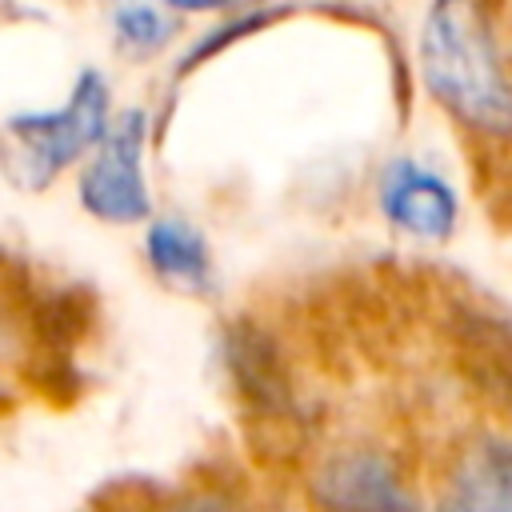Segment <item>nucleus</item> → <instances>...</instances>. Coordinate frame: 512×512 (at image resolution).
<instances>
[{
  "mask_svg": "<svg viewBox=\"0 0 512 512\" xmlns=\"http://www.w3.org/2000/svg\"><path fill=\"white\" fill-rule=\"evenodd\" d=\"M144 144H148V112L124 108L112 116L100 144L88 152L76 196L92 220L104 224H148L152 192L144 176Z\"/></svg>",
  "mask_w": 512,
  "mask_h": 512,
  "instance_id": "obj_3",
  "label": "nucleus"
},
{
  "mask_svg": "<svg viewBox=\"0 0 512 512\" xmlns=\"http://www.w3.org/2000/svg\"><path fill=\"white\" fill-rule=\"evenodd\" d=\"M172 12H224V8H236V4H248V0H164Z\"/></svg>",
  "mask_w": 512,
  "mask_h": 512,
  "instance_id": "obj_12",
  "label": "nucleus"
},
{
  "mask_svg": "<svg viewBox=\"0 0 512 512\" xmlns=\"http://www.w3.org/2000/svg\"><path fill=\"white\" fill-rule=\"evenodd\" d=\"M316 512H424L400 460L372 444L332 448L308 476Z\"/></svg>",
  "mask_w": 512,
  "mask_h": 512,
  "instance_id": "obj_4",
  "label": "nucleus"
},
{
  "mask_svg": "<svg viewBox=\"0 0 512 512\" xmlns=\"http://www.w3.org/2000/svg\"><path fill=\"white\" fill-rule=\"evenodd\" d=\"M144 260L156 280L180 292H208L212 284V248L208 236L188 216H148Z\"/></svg>",
  "mask_w": 512,
  "mask_h": 512,
  "instance_id": "obj_9",
  "label": "nucleus"
},
{
  "mask_svg": "<svg viewBox=\"0 0 512 512\" xmlns=\"http://www.w3.org/2000/svg\"><path fill=\"white\" fill-rule=\"evenodd\" d=\"M160 512H248L232 492H220V488H192V492H180L176 500H168Z\"/></svg>",
  "mask_w": 512,
  "mask_h": 512,
  "instance_id": "obj_11",
  "label": "nucleus"
},
{
  "mask_svg": "<svg viewBox=\"0 0 512 512\" xmlns=\"http://www.w3.org/2000/svg\"><path fill=\"white\" fill-rule=\"evenodd\" d=\"M432 512H512V436L480 432L456 448Z\"/></svg>",
  "mask_w": 512,
  "mask_h": 512,
  "instance_id": "obj_7",
  "label": "nucleus"
},
{
  "mask_svg": "<svg viewBox=\"0 0 512 512\" xmlns=\"http://www.w3.org/2000/svg\"><path fill=\"white\" fill-rule=\"evenodd\" d=\"M108 20H112V36H116V44H120L124 56H152L180 28V20L172 16V8L168 4L160 8L152 0H116Z\"/></svg>",
  "mask_w": 512,
  "mask_h": 512,
  "instance_id": "obj_10",
  "label": "nucleus"
},
{
  "mask_svg": "<svg viewBox=\"0 0 512 512\" xmlns=\"http://www.w3.org/2000/svg\"><path fill=\"white\" fill-rule=\"evenodd\" d=\"M112 124V92L96 68H84L56 108L12 112L0 124V172L24 192H44L80 164Z\"/></svg>",
  "mask_w": 512,
  "mask_h": 512,
  "instance_id": "obj_2",
  "label": "nucleus"
},
{
  "mask_svg": "<svg viewBox=\"0 0 512 512\" xmlns=\"http://www.w3.org/2000/svg\"><path fill=\"white\" fill-rule=\"evenodd\" d=\"M448 336L468 388L512 420V308L484 296H460L448 312Z\"/></svg>",
  "mask_w": 512,
  "mask_h": 512,
  "instance_id": "obj_5",
  "label": "nucleus"
},
{
  "mask_svg": "<svg viewBox=\"0 0 512 512\" xmlns=\"http://www.w3.org/2000/svg\"><path fill=\"white\" fill-rule=\"evenodd\" d=\"M220 352H224V364H228L236 392L252 408H260L264 416H280L288 408V396H292L288 372H284L272 340L256 324H232L224 332Z\"/></svg>",
  "mask_w": 512,
  "mask_h": 512,
  "instance_id": "obj_8",
  "label": "nucleus"
},
{
  "mask_svg": "<svg viewBox=\"0 0 512 512\" xmlns=\"http://www.w3.org/2000/svg\"><path fill=\"white\" fill-rule=\"evenodd\" d=\"M416 64L428 96L456 124L492 140L512 136V72L480 0H428Z\"/></svg>",
  "mask_w": 512,
  "mask_h": 512,
  "instance_id": "obj_1",
  "label": "nucleus"
},
{
  "mask_svg": "<svg viewBox=\"0 0 512 512\" xmlns=\"http://www.w3.org/2000/svg\"><path fill=\"white\" fill-rule=\"evenodd\" d=\"M376 204L388 228H396L400 236L424 240V244L448 240L460 224V196L452 180L416 156H392L380 168Z\"/></svg>",
  "mask_w": 512,
  "mask_h": 512,
  "instance_id": "obj_6",
  "label": "nucleus"
}]
</instances>
